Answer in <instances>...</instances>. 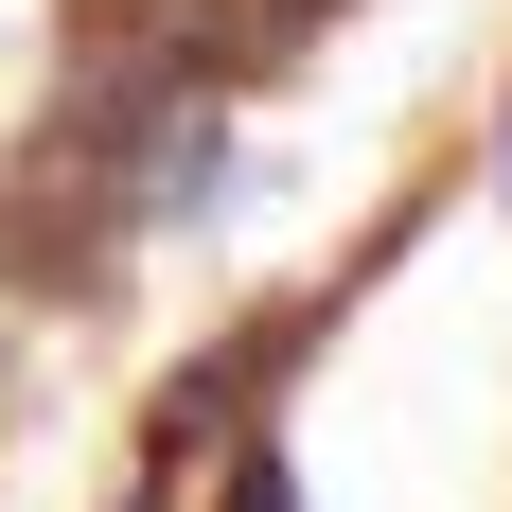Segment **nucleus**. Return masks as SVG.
Returning a JSON list of instances; mask_svg holds the SVG:
<instances>
[{"mask_svg": "<svg viewBox=\"0 0 512 512\" xmlns=\"http://www.w3.org/2000/svg\"><path fill=\"white\" fill-rule=\"evenodd\" d=\"M230 512H301V495H283V460H265V442H248V477H230Z\"/></svg>", "mask_w": 512, "mask_h": 512, "instance_id": "nucleus-1", "label": "nucleus"}]
</instances>
